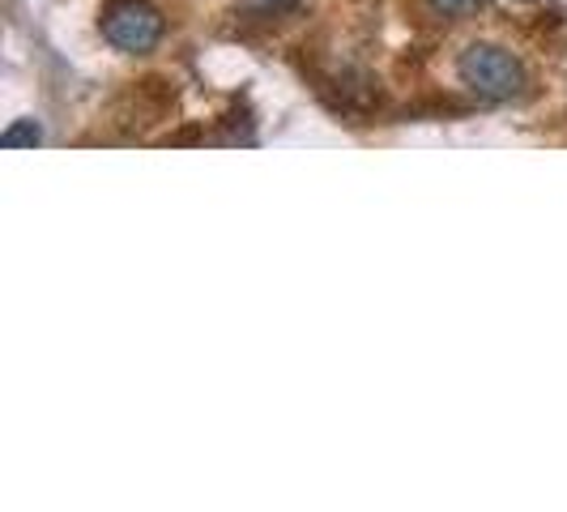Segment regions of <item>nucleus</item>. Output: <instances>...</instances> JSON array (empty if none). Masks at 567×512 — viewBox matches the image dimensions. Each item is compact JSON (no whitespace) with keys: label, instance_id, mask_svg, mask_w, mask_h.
I'll list each match as a JSON object with an SVG mask.
<instances>
[{"label":"nucleus","instance_id":"nucleus-2","mask_svg":"<svg viewBox=\"0 0 567 512\" xmlns=\"http://www.w3.org/2000/svg\"><path fill=\"white\" fill-rule=\"evenodd\" d=\"M163 30H167V22L150 0H112L103 9V39L120 52H128V57L154 52Z\"/></svg>","mask_w":567,"mask_h":512},{"label":"nucleus","instance_id":"nucleus-3","mask_svg":"<svg viewBox=\"0 0 567 512\" xmlns=\"http://www.w3.org/2000/svg\"><path fill=\"white\" fill-rule=\"evenodd\" d=\"M0 142L9 145V150H18V145H39L43 142V129L34 124V120H18V124H9L4 129V137Z\"/></svg>","mask_w":567,"mask_h":512},{"label":"nucleus","instance_id":"nucleus-5","mask_svg":"<svg viewBox=\"0 0 567 512\" xmlns=\"http://www.w3.org/2000/svg\"><path fill=\"white\" fill-rule=\"evenodd\" d=\"M290 4H295V0H248V9H252V13H265V18H269V13H282Z\"/></svg>","mask_w":567,"mask_h":512},{"label":"nucleus","instance_id":"nucleus-4","mask_svg":"<svg viewBox=\"0 0 567 512\" xmlns=\"http://www.w3.org/2000/svg\"><path fill=\"white\" fill-rule=\"evenodd\" d=\"M440 18H465V13H478L483 9V0H426Z\"/></svg>","mask_w":567,"mask_h":512},{"label":"nucleus","instance_id":"nucleus-1","mask_svg":"<svg viewBox=\"0 0 567 512\" xmlns=\"http://www.w3.org/2000/svg\"><path fill=\"white\" fill-rule=\"evenodd\" d=\"M456 78L483 103H512L525 90V64L495 43H470L456 60Z\"/></svg>","mask_w":567,"mask_h":512}]
</instances>
